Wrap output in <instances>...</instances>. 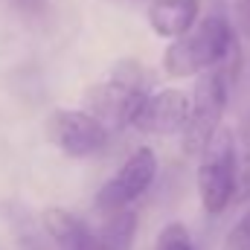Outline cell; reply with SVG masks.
I'll use <instances>...</instances> for the list:
<instances>
[{
    "label": "cell",
    "mask_w": 250,
    "mask_h": 250,
    "mask_svg": "<svg viewBox=\"0 0 250 250\" xmlns=\"http://www.w3.org/2000/svg\"><path fill=\"white\" fill-rule=\"evenodd\" d=\"M233 32L224 15L204 18L195 29L184 32L166 53H163V70L175 79H187L195 73H204L207 67L218 64L230 50Z\"/></svg>",
    "instance_id": "6da1fadb"
},
{
    "label": "cell",
    "mask_w": 250,
    "mask_h": 250,
    "mask_svg": "<svg viewBox=\"0 0 250 250\" xmlns=\"http://www.w3.org/2000/svg\"><path fill=\"white\" fill-rule=\"evenodd\" d=\"M146 73L134 62H123L111 70L108 79H102L96 87L87 90V111L99 117L108 128L134 125L140 105L146 102Z\"/></svg>",
    "instance_id": "7a4b0ae2"
},
{
    "label": "cell",
    "mask_w": 250,
    "mask_h": 250,
    "mask_svg": "<svg viewBox=\"0 0 250 250\" xmlns=\"http://www.w3.org/2000/svg\"><path fill=\"white\" fill-rule=\"evenodd\" d=\"M236 140L227 128H218L215 137L201 151L198 166V195L209 215H218L236 198Z\"/></svg>",
    "instance_id": "3957f363"
},
{
    "label": "cell",
    "mask_w": 250,
    "mask_h": 250,
    "mask_svg": "<svg viewBox=\"0 0 250 250\" xmlns=\"http://www.w3.org/2000/svg\"><path fill=\"white\" fill-rule=\"evenodd\" d=\"M224 105H227V84H224V79L218 73L201 76L198 84H195V96H192L187 128L181 134L187 154H201L207 148V143L221 128Z\"/></svg>",
    "instance_id": "277c9868"
},
{
    "label": "cell",
    "mask_w": 250,
    "mask_h": 250,
    "mask_svg": "<svg viewBox=\"0 0 250 250\" xmlns=\"http://www.w3.org/2000/svg\"><path fill=\"white\" fill-rule=\"evenodd\" d=\"M154 178H157V154L151 148H137L120 166V172L99 189L96 209L105 212V215L125 209L140 195H146V189L154 184Z\"/></svg>",
    "instance_id": "5b68a950"
},
{
    "label": "cell",
    "mask_w": 250,
    "mask_h": 250,
    "mask_svg": "<svg viewBox=\"0 0 250 250\" xmlns=\"http://www.w3.org/2000/svg\"><path fill=\"white\" fill-rule=\"evenodd\" d=\"M108 125L84 111H56L50 117V137L67 157H93L108 146Z\"/></svg>",
    "instance_id": "8992f818"
},
{
    "label": "cell",
    "mask_w": 250,
    "mask_h": 250,
    "mask_svg": "<svg viewBox=\"0 0 250 250\" xmlns=\"http://www.w3.org/2000/svg\"><path fill=\"white\" fill-rule=\"evenodd\" d=\"M189 99L184 90H160V93H148L146 102L137 111L134 128L148 131V134H184L189 120Z\"/></svg>",
    "instance_id": "52a82bcc"
},
{
    "label": "cell",
    "mask_w": 250,
    "mask_h": 250,
    "mask_svg": "<svg viewBox=\"0 0 250 250\" xmlns=\"http://www.w3.org/2000/svg\"><path fill=\"white\" fill-rule=\"evenodd\" d=\"M198 0H154L148 6V23L163 38H181L195 26Z\"/></svg>",
    "instance_id": "ba28073f"
},
{
    "label": "cell",
    "mask_w": 250,
    "mask_h": 250,
    "mask_svg": "<svg viewBox=\"0 0 250 250\" xmlns=\"http://www.w3.org/2000/svg\"><path fill=\"white\" fill-rule=\"evenodd\" d=\"M44 227L59 250H90L93 242V227L73 215L70 209H47L44 212Z\"/></svg>",
    "instance_id": "9c48e42d"
},
{
    "label": "cell",
    "mask_w": 250,
    "mask_h": 250,
    "mask_svg": "<svg viewBox=\"0 0 250 250\" xmlns=\"http://www.w3.org/2000/svg\"><path fill=\"white\" fill-rule=\"evenodd\" d=\"M137 236V215L131 209L111 212L102 227H93L90 250H131Z\"/></svg>",
    "instance_id": "30bf717a"
},
{
    "label": "cell",
    "mask_w": 250,
    "mask_h": 250,
    "mask_svg": "<svg viewBox=\"0 0 250 250\" xmlns=\"http://www.w3.org/2000/svg\"><path fill=\"white\" fill-rule=\"evenodd\" d=\"M236 198L239 201H250V117L242 123L239 131V143H236Z\"/></svg>",
    "instance_id": "8fae6325"
},
{
    "label": "cell",
    "mask_w": 250,
    "mask_h": 250,
    "mask_svg": "<svg viewBox=\"0 0 250 250\" xmlns=\"http://www.w3.org/2000/svg\"><path fill=\"white\" fill-rule=\"evenodd\" d=\"M157 250H195L184 224H166L157 236Z\"/></svg>",
    "instance_id": "7c38bea8"
},
{
    "label": "cell",
    "mask_w": 250,
    "mask_h": 250,
    "mask_svg": "<svg viewBox=\"0 0 250 250\" xmlns=\"http://www.w3.org/2000/svg\"><path fill=\"white\" fill-rule=\"evenodd\" d=\"M221 250H250V207H248V212L233 224V230L227 233Z\"/></svg>",
    "instance_id": "4fadbf2b"
},
{
    "label": "cell",
    "mask_w": 250,
    "mask_h": 250,
    "mask_svg": "<svg viewBox=\"0 0 250 250\" xmlns=\"http://www.w3.org/2000/svg\"><path fill=\"white\" fill-rule=\"evenodd\" d=\"M6 3L23 15H44L50 9V0H6Z\"/></svg>",
    "instance_id": "5bb4252c"
},
{
    "label": "cell",
    "mask_w": 250,
    "mask_h": 250,
    "mask_svg": "<svg viewBox=\"0 0 250 250\" xmlns=\"http://www.w3.org/2000/svg\"><path fill=\"white\" fill-rule=\"evenodd\" d=\"M236 23H239V32L250 38V0H236Z\"/></svg>",
    "instance_id": "9a60e30c"
}]
</instances>
